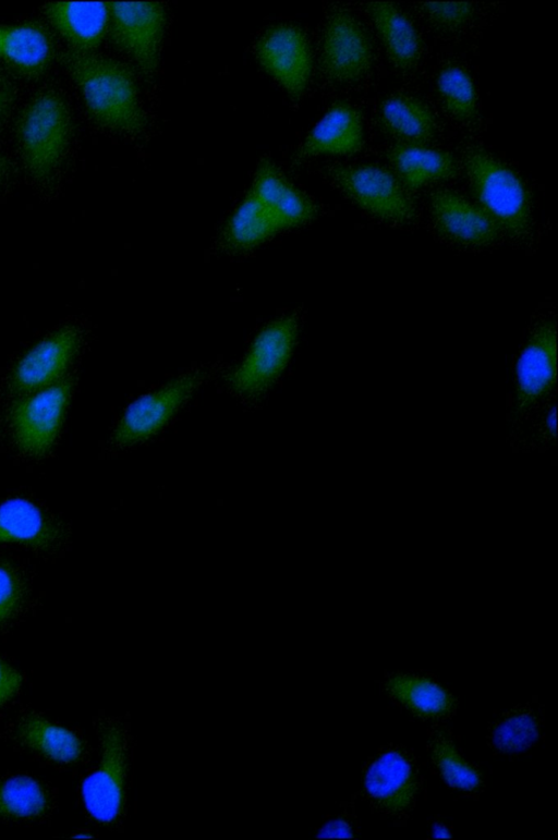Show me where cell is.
<instances>
[{
    "instance_id": "23",
    "label": "cell",
    "mask_w": 558,
    "mask_h": 840,
    "mask_svg": "<svg viewBox=\"0 0 558 840\" xmlns=\"http://www.w3.org/2000/svg\"><path fill=\"white\" fill-rule=\"evenodd\" d=\"M381 127L403 144H422L436 133V120L430 108L408 94H395L381 102L378 111Z\"/></svg>"
},
{
    "instance_id": "35",
    "label": "cell",
    "mask_w": 558,
    "mask_h": 840,
    "mask_svg": "<svg viewBox=\"0 0 558 840\" xmlns=\"http://www.w3.org/2000/svg\"><path fill=\"white\" fill-rule=\"evenodd\" d=\"M318 838H352L351 827L342 819L326 823L317 833Z\"/></svg>"
},
{
    "instance_id": "13",
    "label": "cell",
    "mask_w": 558,
    "mask_h": 840,
    "mask_svg": "<svg viewBox=\"0 0 558 840\" xmlns=\"http://www.w3.org/2000/svg\"><path fill=\"white\" fill-rule=\"evenodd\" d=\"M430 211L436 229L446 238L466 245H487L496 241L499 227L482 209L450 190L430 195Z\"/></svg>"
},
{
    "instance_id": "10",
    "label": "cell",
    "mask_w": 558,
    "mask_h": 840,
    "mask_svg": "<svg viewBox=\"0 0 558 840\" xmlns=\"http://www.w3.org/2000/svg\"><path fill=\"white\" fill-rule=\"evenodd\" d=\"M203 375H185L133 402L113 431L121 447L144 441L158 433L199 386Z\"/></svg>"
},
{
    "instance_id": "37",
    "label": "cell",
    "mask_w": 558,
    "mask_h": 840,
    "mask_svg": "<svg viewBox=\"0 0 558 840\" xmlns=\"http://www.w3.org/2000/svg\"><path fill=\"white\" fill-rule=\"evenodd\" d=\"M10 173V163L8 159L0 154V185L5 181Z\"/></svg>"
},
{
    "instance_id": "39",
    "label": "cell",
    "mask_w": 558,
    "mask_h": 840,
    "mask_svg": "<svg viewBox=\"0 0 558 840\" xmlns=\"http://www.w3.org/2000/svg\"><path fill=\"white\" fill-rule=\"evenodd\" d=\"M88 837H90V836L86 835V833H80V835L75 836V838H88Z\"/></svg>"
},
{
    "instance_id": "28",
    "label": "cell",
    "mask_w": 558,
    "mask_h": 840,
    "mask_svg": "<svg viewBox=\"0 0 558 840\" xmlns=\"http://www.w3.org/2000/svg\"><path fill=\"white\" fill-rule=\"evenodd\" d=\"M437 89L447 111L460 121H471L477 113V96L469 73L457 65H447L437 76Z\"/></svg>"
},
{
    "instance_id": "20",
    "label": "cell",
    "mask_w": 558,
    "mask_h": 840,
    "mask_svg": "<svg viewBox=\"0 0 558 840\" xmlns=\"http://www.w3.org/2000/svg\"><path fill=\"white\" fill-rule=\"evenodd\" d=\"M60 526L28 500L13 498L0 504V544L19 543L48 549L61 539Z\"/></svg>"
},
{
    "instance_id": "33",
    "label": "cell",
    "mask_w": 558,
    "mask_h": 840,
    "mask_svg": "<svg viewBox=\"0 0 558 840\" xmlns=\"http://www.w3.org/2000/svg\"><path fill=\"white\" fill-rule=\"evenodd\" d=\"M21 682L20 673L0 659V706L17 692Z\"/></svg>"
},
{
    "instance_id": "12",
    "label": "cell",
    "mask_w": 558,
    "mask_h": 840,
    "mask_svg": "<svg viewBox=\"0 0 558 840\" xmlns=\"http://www.w3.org/2000/svg\"><path fill=\"white\" fill-rule=\"evenodd\" d=\"M78 343V331L72 326L47 337L16 364L11 377L12 388L20 393H31L60 380Z\"/></svg>"
},
{
    "instance_id": "5",
    "label": "cell",
    "mask_w": 558,
    "mask_h": 840,
    "mask_svg": "<svg viewBox=\"0 0 558 840\" xmlns=\"http://www.w3.org/2000/svg\"><path fill=\"white\" fill-rule=\"evenodd\" d=\"M335 184L367 214L408 223L416 216L408 188L395 173L377 165H337L327 170Z\"/></svg>"
},
{
    "instance_id": "30",
    "label": "cell",
    "mask_w": 558,
    "mask_h": 840,
    "mask_svg": "<svg viewBox=\"0 0 558 840\" xmlns=\"http://www.w3.org/2000/svg\"><path fill=\"white\" fill-rule=\"evenodd\" d=\"M429 750L442 777L451 787L465 791L477 788L480 775L460 757L451 742L441 733L432 736Z\"/></svg>"
},
{
    "instance_id": "18",
    "label": "cell",
    "mask_w": 558,
    "mask_h": 840,
    "mask_svg": "<svg viewBox=\"0 0 558 840\" xmlns=\"http://www.w3.org/2000/svg\"><path fill=\"white\" fill-rule=\"evenodd\" d=\"M364 787L381 808L400 812L409 806L416 791V778L408 758L398 751H387L368 767Z\"/></svg>"
},
{
    "instance_id": "31",
    "label": "cell",
    "mask_w": 558,
    "mask_h": 840,
    "mask_svg": "<svg viewBox=\"0 0 558 840\" xmlns=\"http://www.w3.org/2000/svg\"><path fill=\"white\" fill-rule=\"evenodd\" d=\"M23 600V583L9 564L0 563V625L10 620Z\"/></svg>"
},
{
    "instance_id": "36",
    "label": "cell",
    "mask_w": 558,
    "mask_h": 840,
    "mask_svg": "<svg viewBox=\"0 0 558 840\" xmlns=\"http://www.w3.org/2000/svg\"><path fill=\"white\" fill-rule=\"evenodd\" d=\"M545 429L548 436L555 437L556 435V411L553 406L551 410L547 413L545 418Z\"/></svg>"
},
{
    "instance_id": "4",
    "label": "cell",
    "mask_w": 558,
    "mask_h": 840,
    "mask_svg": "<svg viewBox=\"0 0 558 840\" xmlns=\"http://www.w3.org/2000/svg\"><path fill=\"white\" fill-rule=\"evenodd\" d=\"M98 736L101 747L100 764L84 780L82 795L93 818L99 823L111 824L124 812L130 734L123 721L109 718L99 721Z\"/></svg>"
},
{
    "instance_id": "25",
    "label": "cell",
    "mask_w": 558,
    "mask_h": 840,
    "mask_svg": "<svg viewBox=\"0 0 558 840\" xmlns=\"http://www.w3.org/2000/svg\"><path fill=\"white\" fill-rule=\"evenodd\" d=\"M20 741L31 750L59 763H73L84 752L82 741L68 729L28 715L17 726Z\"/></svg>"
},
{
    "instance_id": "24",
    "label": "cell",
    "mask_w": 558,
    "mask_h": 840,
    "mask_svg": "<svg viewBox=\"0 0 558 840\" xmlns=\"http://www.w3.org/2000/svg\"><path fill=\"white\" fill-rule=\"evenodd\" d=\"M284 229L275 214L251 191L235 209L223 231V241L232 249H247Z\"/></svg>"
},
{
    "instance_id": "38",
    "label": "cell",
    "mask_w": 558,
    "mask_h": 840,
    "mask_svg": "<svg viewBox=\"0 0 558 840\" xmlns=\"http://www.w3.org/2000/svg\"><path fill=\"white\" fill-rule=\"evenodd\" d=\"M433 837L434 838H450L451 836H450L448 829L445 826H442L440 824H436L434 826V828H433Z\"/></svg>"
},
{
    "instance_id": "34",
    "label": "cell",
    "mask_w": 558,
    "mask_h": 840,
    "mask_svg": "<svg viewBox=\"0 0 558 840\" xmlns=\"http://www.w3.org/2000/svg\"><path fill=\"white\" fill-rule=\"evenodd\" d=\"M15 99L12 84L0 73V130L5 124Z\"/></svg>"
},
{
    "instance_id": "9",
    "label": "cell",
    "mask_w": 558,
    "mask_h": 840,
    "mask_svg": "<svg viewBox=\"0 0 558 840\" xmlns=\"http://www.w3.org/2000/svg\"><path fill=\"white\" fill-rule=\"evenodd\" d=\"M296 334L298 322L293 317L280 318L263 329L229 376L232 389L244 395L263 392L286 367Z\"/></svg>"
},
{
    "instance_id": "6",
    "label": "cell",
    "mask_w": 558,
    "mask_h": 840,
    "mask_svg": "<svg viewBox=\"0 0 558 840\" xmlns=\"http://www.w3.org/2000/svg\"><path fill=\"white\" fill-rule=\"evenodd\" d=\"M108 29L113 42L151 78L159 65L166 28L163 7L151 1H114L108 3Z\"/></svg>"
},
{
    "instance_id": "17",
    "label": "cell",
    "mask_w": 558,
    "mask_h": 840,
    "mask_svg": "<svg viewBox=\"0 0 558 840\" xmlns=\"http://www.w3.org/2000/svg\"><path fill=\"white\" fill-rule=\"evenodd\" d=\"M53 57L50 33L37 22L0 25V61L26 77L46 72Z\"/></svg>"
},
{
    "instance_id": "32",
    "label": "cell",
    "mask_w": 558,
    "mask_h": 840,
    "mask_svg": "<svg viewBox=\"0 0 558 840\" xmlns=\"http://www.w3.org/2000/svg\"><path fill=\"white\" fill-rule=\"evenodd\" d=\"M420 8L436 25L449 28L465 24L474 13L473 5L468 2H427Z\"/></svg>"
},
{
    "instance_id": "15",
    "label": "cell",
    "mask_w": 558,
    "mask_h": 840,
    "mask_svg": "<svg viewBox=\"0 0 558 840\" xmlns=\"http://www.w3.org/2000/svg\"><path fill=\"white\" fill-rule=\"evenodd\" d=\"M364 144L361 113L348 102L333 105L304 139L298 158L317 155H352Z\"/></svg>"
},
{
    "instance_id": "1",
    "label": "cell",
    "mask_w": 558,
    "mask_h": 840,
    "mask_svg": "<svg viewBox=\"0 0 558 840\" xmlns=\"http://www.w3.org/2000/svg\"><path fill=\"white\" fill-rule=\"evenodd\" d=\"M60 61L96 123L133 136L145 131L147 118L134 75L126 65L111 58L72 49L62 52Z\"/></svg>"
},
{
    "instance_id": "11",
    "label": "cell",
    "mask_w": 558,
    "mask_h": 840,
    "mask_svg": "<svg viewBox=\"0 0 558 840\" xmlns=\"http://www.w3.org/2000/svg\"><path fill=\"white\" fill-rule=\"evenodd\" d=\"M256 57L291 97L303 95L312 75V53L300 28L287 24L268 28L257 41Z\"/></svg>"
},
{
    "instance_id": "2",
    "label": "cell",
    "mask_w": 558,
    "mask_h": 840,
    "mask_svg": "<svg viewBox=\"0 0 558 840\" xmlns=\"http://www.w3.org/2000/svg\"><path fill=\"white\" fill-rule=\"evenodd\" d=\"M66 100L53 89L36 94L23 108L15 129L20 157L36 182H49L61 167L72 136Z\"/></svg>"
},
{
    "instance_id": "16",
    "label": "cell",
    "mask_w": 558,
    "mask_h": 840,
    "mask_svg": "<svg viewBox=\"0 0 558 840\" xmlns=\"http://www.w3.org/2000/svg\"><path fill=\"white\" fill-rule=\"evenodd\" d=\"M44 13L52 27L77 52H92L101 42L109 26L108 3L50 2Z\"/></svg>"
},
{
    "instance_id": "22",
    "label": "cell",
    "mask_w": 558,
    "mask_h": 840,
    "mask_svg": "<svg viewBox=\"0 0 558 840\" xmlns=\"http://www.w3.org/2000/svg\"><path fill=\"white\" fill-rule=\"evenodd\" d=\"M366 9L390 60L402 70L413 68L422 46L410 19L392 3L372 2Z\"/></svg>"
},
{
    "instance_id": "27",
    "label": "cell",
    "mask_w": 558,
    "mask_h": 840,
    "mask_svg": "<svg viewBox=\"0 0 558 840\" xmlns=\"http://www.w3.org/2000/svg\"><path fill=\"white\" fill-rule=\"evenodd\" d=\"M47 806V793L33 778L16 776L0 782L1 817L34 818L43 815Z\"/></svg>"
},
{
    "instance_id": "3",
    "label": "cell",
    "mask_w": 558,
    "mask_h": 840,
    "mask_svg": "<svg viewBox=\"0 0 558 840\" xmlns=\"http://www.w3.org/2000/svg\"><path fill=\"white\" fill-rule=\"evenodd\" d=\"M464 168L478 207L499 229L513 236L525 235L531 224V204L521 178L480 148L466 151Z\"/></svg>"
},
{
    "instance_id": "7",
    "label": "cell",
    "mask_w": 558,
    "mask_h": 840,
    "mask_svg": "<svg viewBox=\"0 0 558 840\" xmlns=\"http://www.w3.org/2000/svg\"><path fill=\"white\" fill-rule=\"evenodd\" d=\"M72 380L61 378L19 400L10 412V426L19 449L33 456L52 447L69 403Z\"/></svg>"
},
{
    "instance_id": "26",
    "label": "cell",
    "mask_w": 558,
    "mask_h": 840,
    "mask_svg": "<svg viewBox=\"0 0 558 840\" xmlns=\"http://www.w3.org/2000/svg\"><path fill=\"white\" fill-rule=\"evenodd\" d=\"M386 687L403 705L422 716H442L451 709V697L436 683L414 675H395Z\"/></svg>"
},
{
    "instance_id": "19",
    "label": "cell",
    "mask_w": 558,
    "mask_h": 840,
    "mask_svg": "<svg viewBox=\"0 0 558 840\" xmlns=\"http://www.w3.org/2000/svg\"><path fill=\"white\" fill-rule=\"evenodd\" d=\"M250 191L280 220L284 229L312 220L317 208L270 161H262Z\"/></svg>"
},
{
    "instance_id": "14",
    "label": "cell",
    "mask_w": 558,
    "mask_h": 840,
    "mask_svg": "<svg viewBox=\"0 0 558 840\" xmlns=\"http://www.w3.org/2000/svg\"><path fill=\"white\" fill-rule=\"evenodd\" d=\"M556 381V327L543 322L526 342L517 364V402L527 409L546 395Z\"/></svg>"
},
{
    "instance_id": "29",
    "label": "cell",
    "mask_w": 558,
    "mask_h": 840,
    "mask_svg": "<svg viewBox=\"0 0 558 840\" xmlns=\"http://www.w3.org/2000/svg\"><path fill=\"white\" fill-rule=\"evenodd\" d=\"M538 732L535 713L522 706L508 711L496 722L490 732V743L504 753L520 752L532 745Z\"/></svg>"
},
{
    "instance_id": "21",
    "label": "cell",
    "mask_w": 558,
    "mask_h": 840,
    "mask_svg": "<svg viewBox=\"0 0 558 840\" xmlns=\"http://www.w3.org/2000/svg\"><path fill=\"white\" fill-rule=\"evenodd\" d=\"M387 158L408 190H417L457 174L456 160L449 153L422 144H397L388 150Z\"/></svg>"
},
{
    "instance_id": "8",
    "label": "cell",
    "mask_w": 558,
    "mask_h": 840,
    "mask_svg": "<svg viewBox=\"0 0 558 840\" xmlns=\"http://www.w3.org/2000/svg\"><path fill=\"white\" fill-rule=\"evenodd\" d=\"M374 60L371 39L363 25L349 11H332L325 23L320 64L325 75L336 83L361 80Z\"/></svg>"
}]
</instances>
